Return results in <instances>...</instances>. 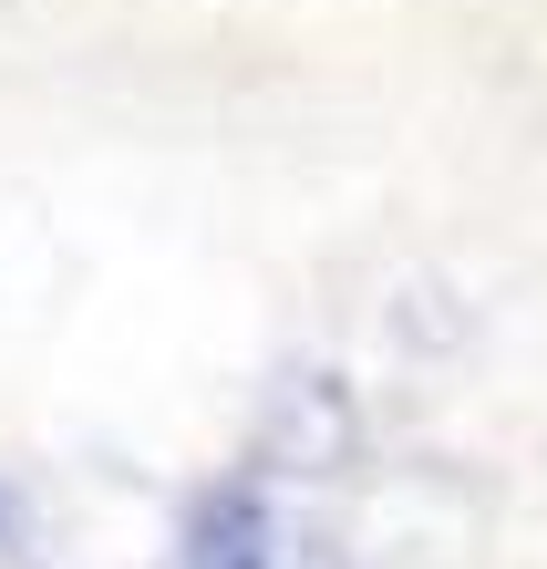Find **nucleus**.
<instances>
[{
	"mask_svg": "<svg viewBox=\"0 0 547 569\" xmlns=\"http://www.w3.org/2000/svg\"><path fill=\"white\" fill-rule=\"evenodd\" d=\"M31 559V508H21V487L0 477V569H21Z\"/></svg>",
	"mask_w": 547,
	"mask_h": 569,
	"instance_id": "2",
	"label": "nucleus"
},
{
	"mask_svg": "<svg viewBox=\"0 0 547 569\" xmlns=\"http://www.w3.org/2000/svg\"><path fill=\"white\" fill-rule=\"evenodd\" d=\"M186 569H352V549L269 477H217L186 508Z\"/></svg>",
	"mask_w": 547,
	"mask_h": 569,
	"instance_id": "1",
	"label": "nucleus"
}]
</instances>
